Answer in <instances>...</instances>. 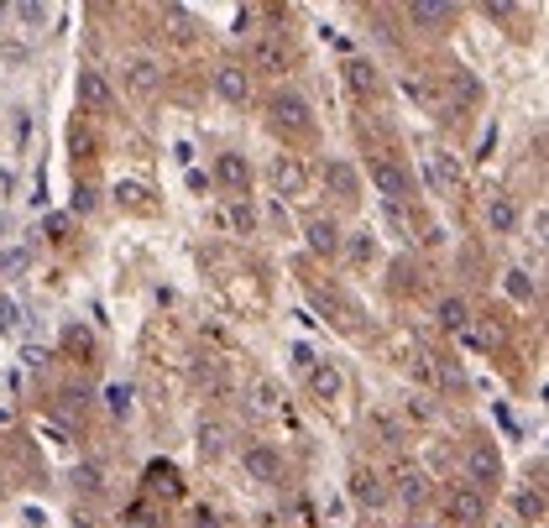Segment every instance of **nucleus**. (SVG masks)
<instances>
[{"mask_svg": "<svg viewBox=\"0 0 549 528\" xmlns=\"http://www.w3.org/2000/svg\"><path fill=\"white\" fill-rule=\"evenodd\" d=\"M267 126L283 136V142H304L314 136V110L304 95H293V89H278V95L267 100Z\"/></svg>", "mask_w": 549, "mask_h": 528, "instance_id": "nucleus-1", "label": "nucleus"}, {"mask_svg": "<svg viewBox=\"0 0 549 528\" xmlns=\"http://www.w3.org/2000/svg\"><path fill=\"white\" fill-rule=\"evenodd\" d=\"M440 508L455 528H482L487 523V497L476 487H466V481H450V487L440 492Z\"/></svg>", "mask_w": 549, "mask_h": 528, "instance_id": "nucleus-2", "label": "nucleus"}, {"mask_svg": "<svg viewBox=\"0 0 549 528\" xmlns=\"http://www.w3.org/2000/svg\"><path fill=\"white\" fill-rule=\"evenodd\" d=\"M366 178H372V189L393 204V210H398L408 194H414V178H408V168L393 163V157H372V163H366Z\"/></svg>", "mask_w": 549, "mask_h": 528, "instance_id": "nucleus-3", "label": "nucleus"}, {"mask_svg": "<svg viewBox=\"0 0 549 528\" xmlns=\"http://www.w3.org/2000/svg\"><path fill=\"white\" fill-rule=\"evenodd\" d=\"M267 183L283 199H299V194H309V163L299 152H278V157H272V168H267Z\"/></svg>", "mask_w": 549, "mask_h": 528, "instance_id": "nucleus-4", "label": "nucleus"}, {"mask_svg": "<svg viewBox=\"0 0 549 528\" xmlns=\"http://www.w3.org/2000/svg\"><path fill=\"white\" fill-rule=\"evenodd\" d=\"M466 487H476L487 497V487H497L502 481V455H497V445H487V440H476L471 450H466Z\"/></svg>", "mask_w": 549, "mask_h": 528, "instance_id": "nucleus-5", "label": "nucleus"}, {"mask_svg": "<svg viewBox=\"0 0 549 528\" xmlns=\"http://www.w3.org/2000/svg\"><path fill=\"white\" fill-rule=\"evenodd\" d=\"M110 105H116V89H110V79L100 74V68H84V74H79V110H89V116H105Z\"/></svg>", "mask_w": 549, "mask_h": 528, "instance_id": "nucleus-6", "label": "nucleus"}, {"mask_svg": "<svg viewBox=\"0 0 549 528\" xmlns=\"http://www.w3.org/2000/svg\"><path fill=\"white\" fill-rule=\"evenodd\" d=\"M288 58H293V48L283 42V32H272V37H257V42H251V68H257V74H283Z\"/></svg>", "mask_w": 549, "mask_h": 528, "instance_id": "nucleus-7", "label": "nucleus"}, {"mask_svg": "<svg viewBox=\"0 0 549 528\" xmlns=\"http://www.w3.org/2000/svg\"><path fill=\"white\" fill-rule=\"evenodd\" d=\"M126 89L136 100H157V89H163V68H157L152 58H131L126 63Z\"/></svg>", "mask_w": 549, "mask_h": 528, "instance_id": "nucleus-8", "label": "nucleus"}, {"mask_svg": "<svg viewBox=\"0 0 549 528\" xmlns=\"http://www.w3.org/2000/svg\"><path fill=\"white\" fill-rule=\"evenodd\" d=\"M215 89H220L225 105H246L251 100V74H246L241 63H220L215 68Z\"/></svg>", "mask_w": 549, "mask_h": 528, "instance_id": "nucleus-9", "label": "nucleus"}, {"mask_svg": "<svg viewBox=\"0 0 549 528\" xmlns=\"http://www.w3.org/2000/svg\"><path fill=\"white\" fill-rule=\"evenodd\" d=\"M241 466H246V476H257V481H283V455L272 445H246Z\"/></svg>", "mask_w": 549, "mask_h": 528, "instance_id": "nucleus-10", "label": "nucleus"}, {"mask_svg": "<svg viewBox=\"0 0 549 528\" xmlns=\"http://www.w3.org/2000/svg\"><path fill=\"white\" fill-rule=\"evenodd\" d=\"M215 183H220L225 194H246V183H251L246 157H241V152H220V163H215Z\"/></svg>", "mask_w": 549, "mask_h": 528, "instance_id": "nucleus-11", "label": "nucleus"}, {"mask_svg": "<svg viewBox=\"0 0 549 528\" xmlns=\"http://www.w3.org/2000/svg\"><path fill=\"white\" fill-rule=\"evenodd\" d=\"M346 84L356 89L361 100L382 95V74H377V63H366V58H346Z\"/></svg>", "mask_w": 549, "mask_h": 528, "instance_id": "nucleus-12", "label": "nucleus"}, {"mask_svg": "<svg viewBox=\"0 0 549 528\" xmlns=\"http://www.w3.org/2000/svg\"><path fill=\"white\" fill-rule=\"evenodd\" d=\"M482 215H487V225H492V236H513V225H518V204H513L508 194H487Z\"/></svg>", "mask_w": 549, "mask_h": 528, "instance_id": "nucleus-13", "label": "nucleus"}, {"mask_svg": "<svg viewBox=\"0 0 549 528\" xmlns=\"http://www.w3.org/2000/svg\"><path fill=\"white\" fill-rule=\"evenodd\" d=\"M408 21H419L424 32H445L455 21V6H440V0H414V6H408Z\"/></svg>", "mask_w": 549, "mask_h": 528, "instance_id": "nucleus-14", "label": "nucleus"}, {"mask_svg": "<svg viewBox=\"0 0 549 528\" xmlns=\"http://www.w3.org/2000/svg\"><path fill=\"white\" fill-rule=\"evenodd\" d=\"M393 492L408 502V508H419V502L429 497V481H424L419 466H398V471H393Z\"/></svg>", "mask_w": 549, "mask_h": 528, "instance_id": "nucleus-15", "label": "nucleus"}, {"mask_svg": "<svg viewBox=\"0 0 549 528\" xmlns=\"http://www.w3.org/2000/svg\"><path fill=\"white\" fill-rule=\"evenodd\" d=\"M351 497L361 502V508H382V502H387V487H382V476L377 471H351Z\"/></svg>", "mask_w": 549, "mask_h": 528, "instance_id": "nucleus-16", "label": "nucleus"}, {"mask_svg": "<svg viewBox=\"0 0 549 528\" xmlns=\"http://www.w3.org/2000/svg\"><path fill=\"white\" fill-rule=\"evenodd\" d=\"M304 236H309V251H319V257H335V251H340V231H335V220H325V215H314L304 225Z\"/></svg>", "mask_w": 549, "mask_h": 528, "instance_id": "nucleus-17", "label": "nucleus"}, {"mask_svg": "<svg viewBox=\"0 0 549 528\" xmlns=\"http://www.w3.org/2000/svg\"><path fill=\"white\" fill-rule=\"evenodd\" d=\"M424 173H429V189H434V194H450V189H455V178H461L445 152H424Z\"/></svg>", "mask_w": 549, "mask_h": 528, "instance_id": "nucleus-18", "label": "nucleus"}, {"mask_svg": "<svg viewBox=\"0 0 549 528\" xmlns=\"http://www.w3.org/2000/svg\"><path fill=\"white\" fill-rule=\"evenodd\" d=\"M304 372H309V393H314V398H325V403L340 398V372H335L330 361H309Z\"/></svg>", "mask_w": 549, "mask_h": 528, "instance_id": "nucleus-19", "label": "nucleus"}, {"mask_svg": "<svg viewBox=\"0 0 549 528\" xmlns=\"http://www.w3.org/2000/svg\"><path fill=\"white\" fill-rule=\"evenodd\" d=\"M325 183L335 189V199H356V189H361V178H356L351 163H325Z\"/></svg>", "mask_w": 549, "mask_h": 528, "instance_id": "nucleus-20", "label": "nucleus"}, {"mask_svg": "<svg viewBox=\"0 0 549 528\" xmlns=\"http://www.w3.org/2000/svg\"><path fill=\"white\" fill-rule=\"evenodd\" d=\"M403 89H408V95H414L424 110H440V95H434V84H429L424 74H408V79H403Z\"/></svg>", "mask_w": 549, "mask_h": 528, "instance_id": "nucleus-21", "label": "nucleus"}, {"mask_svg": "<svg viewBox=\"0 0 549 528\" xmlns=\"http://www.w3.org/2000/svg\"><path fill=\"white\" fill-rule=\"evenodd\" d=\"M440 325H445V330H466V325H471L461 298H440Z\"/></svg>", "mask_w": 549, "mask_h": 528, "instance_id": "nucleus-22", "label": "nucleus"}, {"mask_svg": "<svg viewBox=\"0 0 549 528\" xmlns=\"http://www.w3.org/2000/svg\"><path fill=\"white\" fill-rule=\"evenodd\" d=\"M199 445L210 450V455H220V450H225V424H220V419H204V424H199Z\"/></svg>", "mask_w": 549, "mask_h": 528, "instance_id": "nucleus-23", "label": "nucleus"}, {"mask_svg": "<svg viewBox=\"0 0 549 528\" xmlns=\"http://www.w3.org/2000/svg\"><path fill=\"white\" fill-rule=\"evenodd\" d=\"M147 492H163V497H173V492H178V476H173L168 466H152V471H147Z\"/></svg>", "mask_w": 549, "mask_h": 528, "instance_id": "nucleus-24", "label": "nucleus"}, {"mask_svg": "<svg viewBox=\"0 0 549 528\" xmlns=\"http://www.w3.org/2000/svg\"><path fill=\"white\" fill-rule=\"evenodd\" d=\"M518 513L529 518V523H544V492L534 487V492H518Z\"/></svg>", "mask_w": 549, "mask_h": 528, "instance_id": "nucleus-25", "label": "nucleus"}, {"mask_svg": "<svg viewBox=\"0 0 549 528\" xmlns=\"http://www.w3.org/2000/svg\"><path fill=\"white\" fill-rule=\"evenodd\" d=\"M68 147H74L79 157H95V147H100V142H95V131H89V126L79 121L74 131H68Z\"/></svg>", "mask_w": 549, "mask_h": 528, "instance_id": "nucleus-26", "label": "nucleus"}, {"mask_svg": "<svg viewBox=\"0 0 549 528\" xmlns=\"http://www.w3.org/2000/svg\"><path fill=\"white\" fill-rule=\"evenodd\" d=\"M508 293L518 298V304H534V283H529V272H508Z\"/></svg>", "mask_w": 549, "mask_h": 528, "instance_id": "nucleus-27", "label": "nucleus"}, {"mask_svg": "<svg viewBox=\"0 0 549 528\" xmlns=\"http://www.w3.org/2000/svg\"><path fill=\"white\" fill-rule=\"evenodd\" d=\"M251 398H257V413H272V408H278V387L257 382V387H251Z\"/></svg>", "mask_w": 549, "mask_h": 528, "instance_id": "nucleus-28", "label": "nucleus"}, {"mask_svg": "<svg viewBox=\"0 0 549 528\" xmlns=\"http://www.w3.org/2000/svg\"><path fill=\"white\" fill-rule=\"evenodd\" d=\"M116 194H121V204H126V210H147V199H142L147 189H142V183H121Z\"/></svg>", "mask_w": 549, "mask_h": 528, "instance_id": "nucleus-29", "label": "nucleus"}, {"mask_svg": "<svg viewBox=\"0 0 549 528\" xmlns=\"http://www.w3.org/2000/svg\"><path fill=\"white\" fill-rule=\"evenodd\" d=\"M351 257H356V262H372V257H377V241L366 236V231H361V236H351Z\"/></svg>", "mask_w": 549, "mask_h": 528, "instance_id": "nucleus-30", "label": "nucleus"}, {"mask_svg": "<svg viewBox=\"0 0 549 528\" xmlns=\"http://www.w3.org/2000/svg\"><path fill=\"white\" fill-rule=\"evenodd\" d=\"M168 21H173V37L178 42H194V27H189V11H163Z\"/></svg>", "mask_w": 549, "mask_h": 528, "instance_id": "nucleus-31", "label": "nucleus"}, {"mask_svg": "<svg viewBox=\"0 0 549 528\" xmlns=\"http://www.w3.org/2000/svg\"><path fill=\"white\" fill-rule=\"evenodd\" d=\"M110 408L126 413V408H131V387H116V393H110Z\"/></svg>", "mask_w": 549, "mask_h": 528, "instance_id": "nucleus-32", "label": "nucleus"}, {"mask_svg": "<svg viewBox=\"0 0 549 528\" xmlns=\"http://www.w3.org/2000/svg\"><path fill=\"white\" fill-rule=\"evenodd\" d=\"M74 481H79V487H84V492H95V481H100V471H95V466H84V471H79Z\"/></svg>", "mask_w": 549, "mask_h": 528, "instance_id": "nucleus-33", "label": "nucleus"}, {"mask_svg": "<svg viewBox=\"0 0 549 528\" xmlns=\"http://www.w3.org/2000/svg\"><path fill=\"white\" fill-rule=\"evenodd\" d=\"M16 16H21V21H42L48 11H42V6H16Z\"/></svg>", "mask_w": 549, "mask_h": 528, "instance_id": "nucleus-34", "label": "nucleus"}, {"mask_svg": "<svg viewBox=\"0 0 549 528\" xmlns=\"http://www.w3.org/2000/svg\"><path fill=\"white\" fill-rule=\"evenodd\" d=\"M0 16H6V6H0Z\"/></svg>", "mask_w": 549, "mask_h": 528, "instance_id": "nucleus-35", "label": "nucleus"}]
</instances>
